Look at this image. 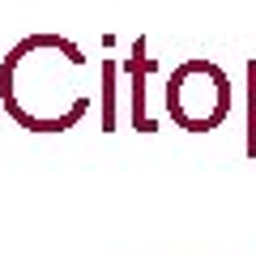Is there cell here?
<instances>
[{"label": "cell", "instance_id": "cell-1", "mask_svg": "<svg viewBox=\"0 0 256 256\" xmlns=\"http://www.w3.org/2000/svg\"><path fill=\"white\" fill-rule=\"evenodd\" d=\"M94 64L64 34H26L0 60V107L26 132L56 137L94 107Z\"/></svg>", "mask_w": 256, "mask_h": 256}, {"label": "cell", "instance_id": "cell-2", "mask_svg": "<svg viewBox=\"0 0 256 256\" xmlns=\"http://www.w3.org/2000/svg\"><path fill=\"white\" fill-rule=\"evenodd\" d=\"M230 77L218 60H184L166 73L162 111L184 132H214L230 116Z\"/></svg>", "mask_w": 256, "mask_h": 256}, {"label": "cell", "instance_id": "cell-3", "mask_svg": "<svg viewBox=\"0 0 256 256\" xmlns=\"http://www.w3.org/2000/svg\"><path fill=\"white\" fill-rule=\"evenodd\" d=\"M154 68H158V60L150 56V38L137 34L132 47H128V60H124V77H128V90H132V98H128L132 132H158V116L150 107V77H154Z\"/></svg>", "mask_w": 256, "mask_h": 256}, {"label": "cell", "instance_id": "cell-4", "mask_svg": "<svg viewBox=\"0 0 256 256\" xmlns=\"http://www.w3.org/2000/svg\"><path fill=\"white\" fill-rule=\"evenodd\" d=\"M116 82H120V68H116V60H102V68H98V98H102V132H116V124H120Z\"/></svg>", "mask_w": 256, "mask_h": 256}, {"label": "cell", "instance_id": "cell-5", "mask_svg": "<svg viewBox=\"0 0 256 256\" xmlns=\"http://www.w3.org/2000/svg\"><path fill=\"white\" fill-rule=\"evenodd\" d=\"M244 154L256 162V60H248V141Z\"/></svg>", "mask_w": 256, "mask_h": 256}]
</instances>
